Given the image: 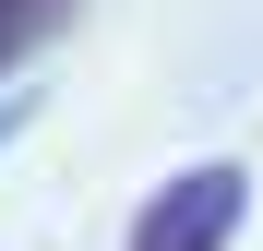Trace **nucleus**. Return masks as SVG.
Listing matches in <instances>:
<instances>
[{
    "mask_svg": "<svg viewBox=\"0 0 263 251\" xmlns=\"http://www.w3.org/2000/svg\"><path fill=\"white\" fill-rule=\"evenodd\" d=\"M239 216H251V180L215 156V167H180V180L132 216V251H228V239H239Z\"/></svg>",
    "mask_w": 263,
    "mask_h": 251,
    "instance_id": "f257e3e1",
    "label": "nucleus"
},
{
    "mask_svg": "<svg viewBox=\"0 0 263 251\" xmlns=\"http://www.w3.org/2000/svg\"><path fill=\"white\" fill-rule=\"evenodd\" d=\"M60 12H72V0H0V72H12V60H24L36 36L60 24Z\"/></svg>",
    "mask_w": 263,
    "mask_h": 251,
    "instance_id": "f03ea898",
    "label": "nucleus"
},
{
    "mask_svg": "<svg viewBox=\"0 0 263 251\" xmlns=\"http://www.w3.org/2000/svg\"><path fill=\"white\" fill-rule=\"evenodd\" d=\"M0 132H12V108H0Z\"/></svg>",
    "mask_w": 263,
    "mask_h": 251,
    "instance_id": "7ed1b4c3",
    "label": "nucleus"
}]
</instances>
